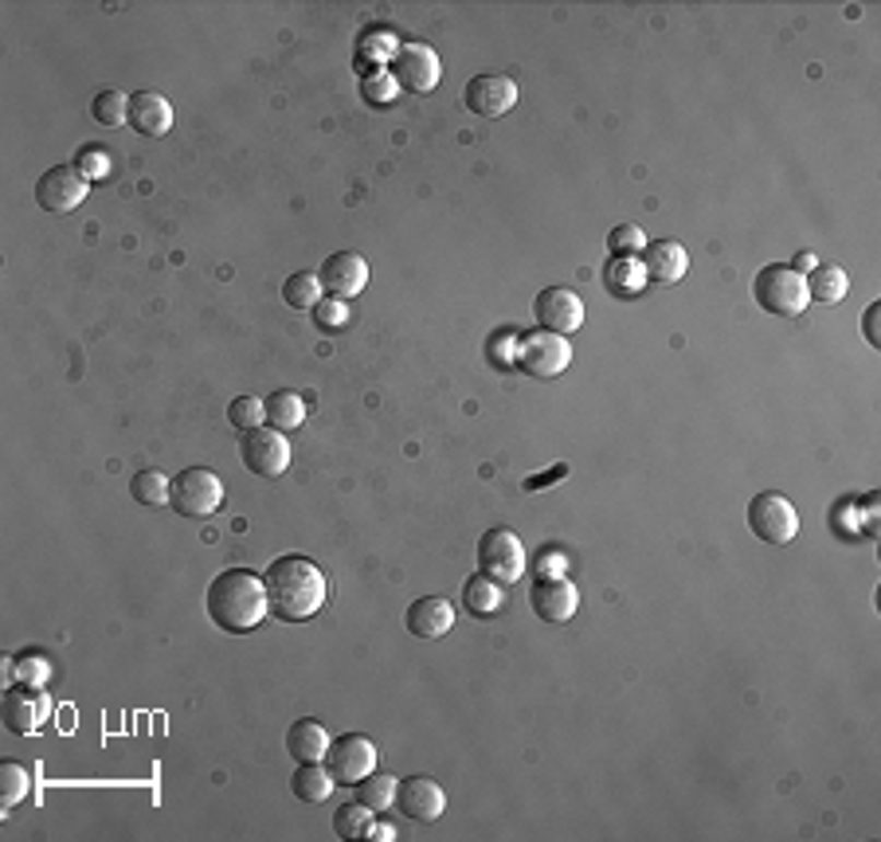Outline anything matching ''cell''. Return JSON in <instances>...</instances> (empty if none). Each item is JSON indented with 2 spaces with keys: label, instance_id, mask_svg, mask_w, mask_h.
<instances>
[{
  "label": "cell",
  "instance_id": "1",
  "mask_svg": "<svg viewBox=\"0 0 881 842\" xmlns=\"http://www.w3.org/2000/svg\"><path fill=\"white\" fill-rule=\"evenodd\" d=\"M267 584V604L271 616H279L282 623H306L326 608L329 581L326 572L306 557H279L271 569L263 572Z\"/></svg>",
  "mask_w": 881,
  "mask_h": 842
},
{
  "label": "cell",
  "instance_id": "2",
  "mask_svg": "<svg viewBox=\"0 0 881 842\" xmlns=\"http://www.w3.org/2000/svg\"><path fill=\"white\" fill-rule=\"evenodd\" d=\"M208 619L216 623L227 635H247L271 616V604H267V584L259 572L251 569H224L216 581L208 584L204 596Z\"/></svg>",
  "mask_w": 881,
  "mask_h": 842
},
{
  "label": "cell",
  "instance_id": "3",
  "mask_svg": "<svg viewBox=\"0 0 881 842\" xmlns=\"http://www.w3.org/2000/svg\"><path fill=\"white\" fill-rule=\"evenodd\" d=\"M752 299L760 306L776 314V318H799L807 309V279L796 274L788 262H768V267H760L756 279H752Z\"/></svg>",
  "mask_w": 881,
  "mask_h": 842
},
{
  "label": "cell",
  "instance_id": "4",
  "mask_svg": "<svg viewBox=\"0 0 881 842\" xmlns=\"http://www.w3.org/2000/svg\"><path fill=\"white\" fill-rule=\"evenodd\" d=\"M479 572L490 576V581H497L502 588L521 581L526 576V545H521V537L514 529H506V525L486 529L479 537Z\"/></svg>",
  "mask_w": 881,
  "mask_h": 842
},
{
  "label": "cell",
  "instance_id": "5",
  "mask_svg": "<svg viewBox=\"0 0 881 842\" xmlns=\"http://www.w3.org/2000/svg\"><path fill=\"white\" fill-rule=\"evenodd\" d=\"M169 505L180 517H212L224 505V478L208 467H188L173 478Z\"/></svg>",
  "mask_w": 881,
  "mask_h": 842
},
{
  "label": "cell",
  "instance_id": "6",
  "mask_svg": "<svg viewBox=\"0 0 881 842\" xmlns=\"http://www.w3.org/2000/svg\"><path fill=\"white\" fill-rule=\"evenodd\" d=\"M388 75L396 79L400 91H412V94H432L443 79V59L432 44H423V39H408L392 51V67H388Z\"/></svg>",
  "mask_w": 881,
  "mask_h": 842
},
{
  "label": "cell",
  "instance_id": "7",
  "mask_svg": "<svg viewBox=\"0 0 881 842\" xmlns=\"http://www.w3.org/2000/svg\"><path fill=\"white\" fill-rule=\"evenodd\" d=\"M514 365L521 369V373L537 376V381H553V376H561L564 369L573 365V346H568V337L537 329V334L517 341Z\"/></svg>",
  "mask_w": 881,
  "mask_h": 842
},
{
  "label": "cell",
  "instance_id": "8",
  "mask_svg": "<svg viewBox=\"0 0 881 842\" xmlns=\"http://www.w3.org/2000/svg\"><path fill=\"white\" fill-rule=\"evenodd\" d=\"M749 529L764 545L784 549V545L796 541V534H799L796 505H791L784 494H776V490H764V494H756L749 502Z\"/></svg>",
  "mask_w": 881,
  "mask_h": 842
},
{
  "label": "cell",
  "instance_id": "9",
  "mask_svg": "<svg viewBox=\"0 0 881 842\" xmlns=\"http://www.w3.org/2000/svg\"><path fill=\"white\" fill-rule=\"evenodd\" d=\"M239 459L251 475L259 478H279L291 467V443H286V431L279 428H251L244 431V443H239Z\"/></svg>",
  "mask_w": 881,
  "mask_h": 842
},
{
  "label": "cell",
  "instance_id": "10",
  "mask_svg": "<svg viewBox=\"0 0 881 842\" xmlns=\"http://www.w3.org/2000/svg\"><path fill=\"white\" fill-rule=\"evenodd\" d=\"M376 760H380V752H376V745L365 733H345V737L333 740L326 752L329 776H333V784H345V787L349 784L356 787L368 772H376Z\"/></svg>",
  "mask_w": 881,
  "mask_h": 842
},
{
  "label": "cell",
  "instance_id": "11",
  "mask_svg": "<svg viewBox=\"0 0 881 842\" xmlns=\"http://www.w3.org/2000/svg\"><path fill=\"white\" fill-rule=\"evenodd\" d=\"M91 192V180L79 173L75 165H56L47 168L36 180V204L44 212H75Z\"/></svg>",
  "mask_w": 881,
  "mask_h": 842
},
{
  "label": "cell",
  "instance_id": "12",
  "mask_svg": "<svg viewBox=\"0 0 881 842\" xmlns=\"http://www.w3.org/2000/svg\"><path fill=\"white\" fill-rule=\"evenodd\" d=\"M47 717H51V698L44 693V686H9L4 690V729L12 733H36L47 725Z\"/></svg>",
  "mask_w": 881,
  "mask_h": 842
},
{
  "label": "cell",
  "instance_id": "13",
  "mask_svg": "<svg viewBox=\"0 0 881 842\" xmlns=\"http://www.w3.org/2000/svg\"><path fill=\"white\" fill-rule=\"evenodd\" d=\"M533 314H537V326L561 337H573L576 329L584 326V302H580V294L568 291V286H549V291L537 294Z\"/></svg>",
  "mask_w": 881,
  "mask_h": 842
},
{
  "label": "cell",
  "instance_id": "14",
  "mask_svg": "<svg viewBox=\"0 0 881 842\" xmlns=\"http://www.w3.org/2000/svg\"><path fill=\"white\" fill-rule=\"evenodd\" d=\"M529 608H533L544 623H568V619L576 616V608H580V592H576V584L568 581V576L549 572V576H541V581L533 584V592H529Z\"/></svg>",
  "mask_w": 881,
  "mask_h": 842
},
{
  "label": "cell",
  "instance_id": "15",
  "mask_svg": "<svg viewBox=\"0 0 881 842\" xmlns=\"http://www.w3.org/2000/svg\"><path fill=\"white\" fill-rule=\"evenodd\" d=\"M462 103L479 118H502L517 106V83L509 75H474L462 91Z\"/></svg>",
  "mask_w": 881,
  "mask_h": 842
},
{
  "label": "cell",
  "instance_id": "16",
  "mask_svg": "<svg viewBox=\"0 0 881 842\" xmlns=\"http://www.w3.org/2000/svg\"><path fill=\"white\" fill-rule=\"evenodd\" d=\"M396 807H400L412 823H435L447 811V792L432 776H408L396 787Z\"/></svg>",
  "mask_w": 881,
  "mask_h": 842
},
{
  "label": "cell",
  "instance_id": "17",
  "mask_svg": "<svg viewBox=\"0 0 881 842\" xmlns=\"http://www.w3.org/2000/svg\"><path fill=\"white\" fill-rule=\"evenodd\" d=\"M318 279H321V286H326L329 299L349 302L368 286V262H365V255H356V252H338L321 262Z\"/></svg>",
  "mask_w": 881,
  "mask_h": 842
},
{
  "label": "cell",
  "instance_id": "18",
  "mask_svg": "<svg viewBox=\"0 0 881 842\" xmlns=\"http://www.w3.org/2000/svg\"><path fill=\"white\" fill-rule=\"evenodd\" d=\"M643 271H647V282H658V286H674V282L685 279L690 271V255H685L682 244L674 239H655V244L643 247Z\"/></svg>",
  "mask_w": 881,
  "mask_h": 842
},
{
  "label": "cell",
  "instance_id": "19",
  "mask_svg": "<svg viewBox=\"0 0 881 842\" xmlns=\"http://www.w3.org/2000/svg\"><path fill=\"white\" fill-rule=\"evenodd\" d=\"M130 126L141 138H165L173 130V106L165 94L138 91L130 94Z\"/></svg>",
  "mask_w": 881,
  "mask_h": 842
},
{
  "label": "cell",
  "instance_id": "20",
  "mask_svg": "<svg viewBox=\"0 0 881 842\" xmlns=\"http://www.w3.org/2000/svg\"><path fill=\"white\" fill-rule=\"evenodd\" d=\"M403 623H408V631H412L415 639H427V643H432V639H443L455 628V608H450L443 596H423L408 608Z\"/></svg>",
  "mask_w": 881,
  "mask_h": 842
},
{
  "label": "cell",
  "instance_id": "21",
  "mask_svg": "<svg viewBox=\"0 0 881 842\" xmlns=\"http://www.w3.org/2000/svg\"><path fill=\"white\" fill-rule=\"evenodd\" d=\"M329 733H326V725H321L318 717H298L286 729V752H291L298 764H309V760H326V752H329Z\"/></svg>",
  "mask_w": 881,
  "mask_h": 842
},
{
  "label": "cell",
  "instance_id": "22",
  "mask_svg": "<svg viewBox=\"0 0 881 842\" xmlns=\"http://www.w3.org/2000/svg\"><path fill=\"white\" fill-rule=\"evenodd\" d=\"M502 604H506V588L497 581H490V576H482V572H474V576L462 584V608H467L470 616L490 619L502 611Z\"/></svg>",
  "mask_w": 881,
  "mask_h": 842
},
{
  "label": "cell",
  "instance_id": "23",
  "mask_svg": "<svg viewBox=\"0 0 881 842\" xmlns=\"http://www.w3.org/2000/svg\"><path fill=\"white\" fill-rule=\"evenodd\" d=\"M603 286H608L615 299H635V294L647 286V271H643V262L631 259V255H611V262L603 267Z\"/></svg>",
  "mask_w": 881,
  "mask_h": 842
},
{
  "label": "cell",
  "instance_id": "24",
  "mask_svg": "<svg viewBox=\"0 0 881 842\" xmlns=\"http://www.w3.org/2000/svg\"><path fill=\"white\" fill-rule=\"evenodd\" d=\"M846 291H850V274L838 262H819L815 271H811V279H807V299L823 302V306L843 302Z\"/></svg>",
  "mask_w": 881,
  "mask_h": 842
},
{
  "label": "cell",
  "instance_id": "25",
  "mask_svg": "<svg viewBox=\"0 0 881 842\" xmlns=\"http://www.w3.org/2000/svg\"><path fill=\"white\" fill-rule=\"evenodd\" d=\"M291 792L302 804H326L333 792V776H329V768H321V760H309V764L294 768Z\"/></svg>",
  "mask_w": 881,
  "mask_h": 842
},
{
  "label": "cell",
  "instance_id": "26",
  "mask_svg": "<svg viewBox=\"0 0 881 842\" xmlns=\"http://www.w3.org/2000/svg\"><path fill=\"white\" fill-rule=\"evenodd\" d=\"M263 408H267V423L279 431H294V428H302V420H306V404H302V396L286 393V388L267 396Z\"/></svg>",
  "mask_w": 881,
  "mask_h": 842
},
{
  "label": "cell",
  "instance_id": "27",
  "mask_svg": "<svg viewBox=\"0 0 881 842\" xmlns=\"http://www.w3.org/2000/svg\"><path fill=\"white\" fill-rule=\"evenodd\" d=\"M396 787H400V780H396V776H385V772H368V776L356 784V799L380 815V811H388V807H396Z\"/></svg>",
  "mask_w": 881,
  "mask_h": 842
},
{
  "label": "cell",
  "instance_id": "28",
  "mask_svg": "<svg viewBox=\"0 0 881 842\" xmlns=\"http://www.w3.org/2000/svg\"><path fill=\"white\" fill-rule=\"evenodd\" d=\"M282 299L291 302L294 309H314L321 299H326V286L314 271H298L282 282Z\"/></svg>",
  "mask_w": 881,
  "mask_h": 842
},
{
  "label": "cell",
  "instance_id": "29",
  "mask_svg": "<svg viewBox=\"0 0 881 842\" xmlns=\"http://www.w3.org/2000/svg\"><path fill=\"white\" fill-rule=\"evenodd\" d=\"M130 494H133V502H141V505H165L173 494V478L161 475V470H138V475L130 478Z\"/></svg>",
  "mask_w": 881,
  "mask_h": 842
},
{
  "label": "cell",
  "instance_id": "30",
  "mask_svg": "<svg viewBox=\"0 0 881 842\" xmlns=\"http://www.w3.org/2000/svg\"><path fill=\"white\" fill-rule=\"evenodd\" d=\"M32 792V772L20 760H4L0 764V799H4V811L16 804H24Z\"/></svg>",
  "mask_w": 881,
  "mask_h": 842
},
{
  "label": "cell",
  "instance_id": "31",
  "mask_svg": "<svg viewBox=\"0 0 881 842\" xmlns=\"http://www.w3.org/2000/svg\"><path fill=\"white\" fill-rule=\"evenodd\" d=\"M91 118L103 126H126L130 122V94L122 91H98L91 103Z\"/></svg>",
  "mask_w": 881,
  "mask_h": 842
},
{
  "label": "cell",
  "instance_id": "32",
  "mask_svg": "<svg viewBox=\"0 0 881 842\" xmlns=\"http://www.w3.org/2000/svg\"><path fill=\"white\" fill-rule=\"evenodd\" d=\"M376 811L373 807H365L361 799H353V804L338 807V815H333V831H338V839H365V831L373 827Z\"/></svg>",
  "mask_w": 881,
  "mask_h": 842
},
{
  "label": "cell",
  "instance_id": "33",
  "mask_svg": "<svg viewBox=\"0 0 881 842\" xmlns=\"http://www.w3.org/2000/svg\"><path fill=\"white\" fill-rule=\"evenodd\" d=\"M227 420H232L239 431L263 428L267 408H263V400H259V396H235V400L227 404Z\"/></svg>",
  "mask_w": 881,
  "mask_h": 842
},
{
  "label": "cell",
  "instance_id": "34",
  "mask_svg": "<svg viewBox=\"0 0 881 842\" xmlns=\"http://www.w3.org/2000/svg\"><path fill=\"white\" fill-rule=\"evenodd\" d=\"M361 94H365V103L385 106V103H392L396 94H400V86H396V79L388 75L385 67H376V71H368V75L361 79Z\"/></svg>",
  "mask_w": 881,
  "mask_h": 842
},
{
  "label": "cell",
  "instance_id": "35",
  "mask_svg": "<svg viewBox=\"0 0 881 842\" xmlns=\"http://www.w3.org/2000/svg\"><path fill=\"white\" fill-rule=\"evenodd\" d=\"M75 168H79V173H83L86 180H106V177H110V173H114L110 153L98 150V145H86V150H79Z\"/></svg>",
  "mask_w": 881,
  "mask_h": 842
},
{
  "label": "cell",
  "instance_id": "36",
  "mask_svg": "<svg viewBox=\"0 0 881 842\" xmlns=\"http://www.w3.org/2000/svg\"><path fill=\"white\" fill-rule=\"evenodd\" d=\"M12 670H16L20 682L44 686V682H47V674H51V666H47V658H44V655H36V651H24V655H20L16 663H12Z\"/></svg>",
  "mask_w": 881,
  "mask_h": 842
},
{
  "label": "cell",
  "instance_id": "37",
  "mask_svg": "<svg viewBox=\"0 0 881 842\" xmlns=\"http://www.w3.org/2000/svg\"><path fill=\"white\" fill-rule=\"evenodd\" d=\"M611 255H631V259H635V252H643V247H647V235L638 232L635 224H619L615 232H611Z\"/></svg>",
  "mask_w": 881,
  "mask_h": 842
},
{
  "label": "cell",
  "instance_id": "38",
  "mask_svg": "<svg viewBox=\"0 0 881 842\" xmlns=\"http://www.w3.org/2000/svg\"><path fill=\"white\" fill-rule=\"evenodd\" d=\"M314 318H318V326L321 329H341L345 326V318H349V302L345 299H321L318 306H314Z\"/></svg>",
  "mask_w": 881,
  "mask_h": 842
},
{
  "label": "cell",
  "instance_id": "39",
  "mask_svg": "<svg viewBox=\"0 0 881 842\" xmlns=\"http://www.w3.org/2000/svg\"><path fill=\"white\" fill-rule=\"evenodd\" d=\"M509 349H514V334H509V329H497V334L490 337V356H494L497 369L506 365V361L514 365V353H509Z\"/></svg>",
  "mask_w": 881,
  "mask_h": 842
},
{
  "label": "cell",
  "instance_id": "40",
  "mask_svg": "<svg viewBox=\"0 0 881 842\" xmlns=\"http://www.w3.org/2000/svg\"><path fill=\"white\" fill-rule=\"evenodd\" d=\"M878 314H881V302H873L870 309H866V318H862V329H866V341H870L873 349L881 346V334H878Z\"/></svg>",
  "mask_w": 881,
  "mask_h": 842
},
{
  "label": "cell",
  "instance_id": "41",
  "mask_svg": "<svg viewBox=\"0 0 881 842\" xmlns=\"http://www.w3.org/2000/svg\"><path fill=\"white\" fill-rule=\"evenodd\" d=\"M365 839H376V842H392L396 839V827L385 823V819H373V827L365 831Z\"/></svg>",
  "mask_w": 881,
  "mask_h": 842
},
{
  "label": "cell",
  "instance_id": "42",
  "mask_svg": "<svg viewBox=\"0 0 881 842\" xmlns=\"http://www.w3.org/2000/svg\"><path fill=\"white\" fill-rule=\"evenodd\" d=\"M815 267H819V259H815V255H811V252H803V255H796V267H791V271H796V274H803V279H807V274L815 271Z\"/></svg>",
  "mask_w": 881,
  "mask_h": 842
},
{
  "label": "cell",
  "instance_id": "43",
  "mask_svg": "<svg viewBox=\"0 0 881 842\" xmlns=\"http://www.w3.org/2000/svg\"><path fill=\"white\" fill-rule=\"evenodd\" d=\"M873 505H878V498L870 494V498H866V514H862L866 517V525H862L866 534H878V517H873Z\"/></svg>",
  "mask_w": 881,
  "mask_h": 842
}]
</instances>
